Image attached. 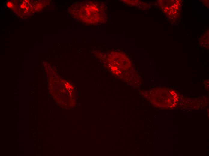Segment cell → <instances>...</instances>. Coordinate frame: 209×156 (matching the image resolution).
Here are the masks:
<instances>
[{
  "instance_id": "obj_1",
  "label": "cell",
  "mask_w": 209,
  "mask_h": 156,
  "mask_svg": "<svg viewBox=\"0 0 209 156\" xmlns=\"http://www.w3.org/2000/svg\"><path fill=\"white\" fill-rule=\"evenodd\" d=\"M74 5V16L88 24L96 23L100 15V10L95 3L91 2H82Z\"/></svg>"
}]
</instances>
